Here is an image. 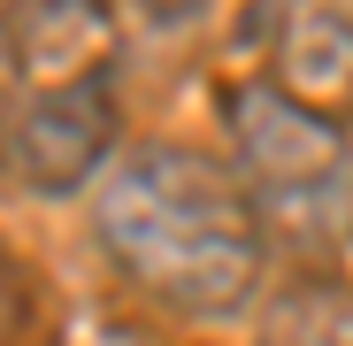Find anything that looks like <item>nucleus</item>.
<instances>
[{
  "mask_svg": "<svg viewBox=\"0 0 353 346\" xmlns=\"http://www.w3.org/2000/svg\"><path fill=\"white\" fill-rule=\"evenodd\" d=\"M261 346H353V285H292L261 323Z\"/></svg>",
  "mask_w": 353,
  "mask_h": 346,
  "instance_id": "nucleus-5",
  "label": "nucleus"
},
{
  "mask_svg": "<svg viewBox=\"0 0 353 346\" xmlns=\"http://www.w3.org/2000/svg\"><path fill=\"white\" fill-rule=\"evenodd\" d=\"M139 8L154 16V23H185V16H200L208 0H139Z\"/></svg>",
  "mask_w": 353,
  "mask_h": 346,
  "instance_id": "nucleus-7",
  "label": "nucleus"
},
{
  "mask_svg": "<svg viewBox=\"0 0 353 346\" xmlns=\"http://www.w3.org/2000/svg\"><path fill=\"white\" fill-rule=\"evenodd\" d=\"M223 124H230L246 193L292 239H307V247L353 239V146L330 108L300 100L292 85H230Z\"/></svg>",
  "mask_w": 353,
  "mask_h": 346,
  "instance_id": "nucleus-2",
  "label": "nucleus"
},
{
  "mask_svg": "<svg viewBox=\"0 0 353 346\" xmlns=\"http://www.w3.org/2000/svg\"><path fill=\"white\" fill-rule=\"evenodd\" d=\"M276 85H292L315 108L353 100V0H284Z\"/></svg>",
  "mask_w": 353,
  "mask_h": 346,
  "instance_id": "nucleus-4",
  "label": "nucleus"
},
{
  "mask_svg": "<svg viewBox=\"0 0 353 346\" xmlns=\"http://www.w3.org/2000/svg\"><path fill=\"white\" fill-rule=\"evenodd\" d=\"M100 247L185 316H230L261 277V200L192 146H139L100 185Z\"/></svg>",
  "mask_w": 353,
  "mask_h": 346,
  "instance_id": "nucleus-1",
  "label": "nucleus"
},
{
  "mask_svg": "<svg viewBox=\"0 0 353 346\" xmlns=\"http://www.w3.org/2000/svg\"><path fill=\"white\" fill-rule=\"evenodd\" d=\"M54 346H131V338H123V331H108V323H70Z\"/></svg>",
  "mask_w": 353,
  "mask_h": 346,
  "instance_id": "nucleus-6",
  "label": "nucleus"
},
{
  "mask_svg": "<svg viewBox=\"0 0 353 346\" xmlns=\"http://www.w3.org/2000/svg\"><path fill=\"white\" fill-rule=\"evenodd\" d=\"M108 146H115V93H108V70H70L23 100V115L8 124V162L31 193H77L108 169Z\"/></svg>",
  "mask_w": 353,
  "mask_h": 346,
  "instance_id": "nucleus-3",
  "label": "nucleus"
}]
</instances>
